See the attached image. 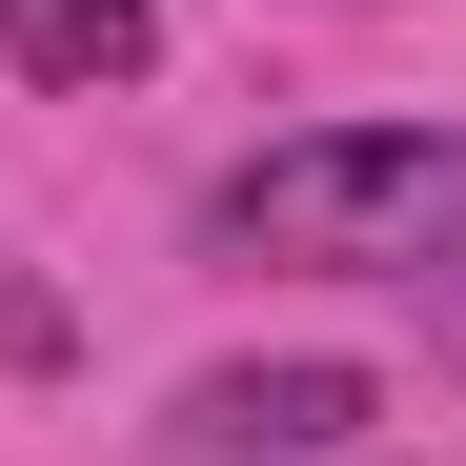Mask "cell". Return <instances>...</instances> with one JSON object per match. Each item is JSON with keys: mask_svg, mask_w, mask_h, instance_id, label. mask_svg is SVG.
Instances as JSON below:
<instances>
[{"mask_svg": "<svg viewBox=\"0 0 466 466\" xmlns=\"http://www.w3.org/2000/svg\"><path fill=\"white\" fill-rule=\"evenodd\" d=\"M203 244L304 284H466V122H304L203 203Z\"/></svg>", "mask_w": 466, "mask_h": 466, "instance_id": "6da1fadb", "label": "cell"}, {"mask_svg": "<svg viewBox=\"0 0 466 466\" xmlns=\"http://www.w3.org/2000/svg\"><path fill=\"white\" fill-rule=\"evenodd\" d=\"M345 426H365V365H325V345L203 365V385H183V466H325Z\"/></svg>", "mask_w": 466, "mask_h": 466, "instance_id": "7a4b0ae2", "label": "cell"}, {"mask_svg": "<svg viewBox=\"0 0 466 466\" xmlns=\"http://www.w3.org/2000/svg\"><path fill=\"white\" fill-rule=\"evenodd\" d=\"M0 61H21V82H61V102H102V82H142V61H163V0H0Z\"/></svg>", "mask_w": 466, "mask_h": 466, "instance_id": "3957f363", "label": "cell"}, {"mask_svg": "<svg viewBox=\"0 0 466 466\" xmlns=\"http://www.w3.org/2000/svg\"><path fill=\"white\" fill-rule=\"evenodd\" d=\"M345 21H365V0H345Z\"/></svg>", "mask_w": 466, "mask_h": 466, "instance_id": "277c9868", "label": "cell"}]
</instances>
